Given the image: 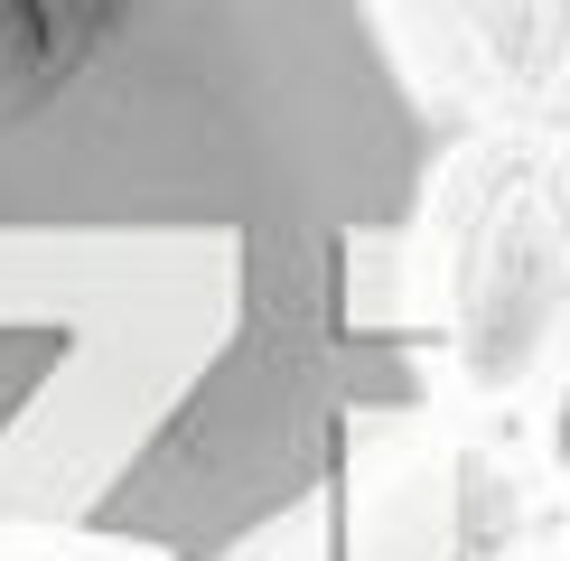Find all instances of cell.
I'll return each mask as SVG.
<instances>
[{"instance_id": "cell-1", "label": "cell", "mask_w": 570, "mask_h": 561, "mask_svg": "<svg viewBox=\"0 0 570 561\" xmlns=\"http://www.w3.org/2000/svg\"><path fill=\"white\" fill-rule=\"evenodd\" d=\"M431 159L374 0H0V533L291 524L421 393Z\"/></svg>"}]
</instances>
